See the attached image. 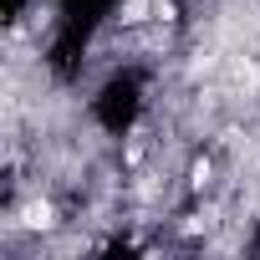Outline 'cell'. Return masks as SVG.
Returning a JSON list of instances; mask_svg holds the SVG:
<instances>
[{
  "instance_id": "1",
  "label": "cell",
  "mask_w": 260,
  "mask_h": 260,
  "mask_svg": "<svg viewBox=\"0 0 260 260\" xmlns=\"http://www.w3.org/2000/svg\"><path fill=\"white\" fill-rule=\"evenodd\" d=\"M148 16H164V0H127L122 6V26H143Z\"/></svg>"
},
{
  "instance_id": "2",
  "label": "cell",
  "mask_w": 260,
  "mask_h": 260,
  "mask_svg": "<svg viewBox=\"0 0 260 260\" xmlns=\"http://www.w3.org/2000/svg\"><path fill=\"white\" fill-rule=\"evenodd\" d=\"M21 224H26V230H51V204H46V199H41V204H26Z\"/></svg>"
}]
</instances>
